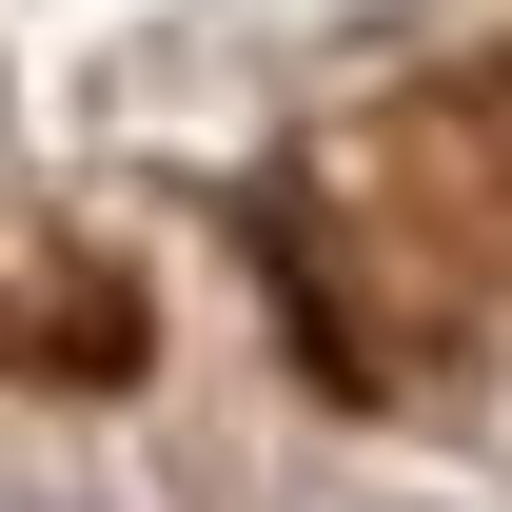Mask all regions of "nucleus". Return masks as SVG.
<instances>
[{
  "mask_svg": "<svg viewBox=\"0 0 512 512\" xmlns=\"http://www.w3.org/2000/svg\"><path fill=\"white\" fill-rule=\"evenodd\" d=\"M0 512H79V493H0Z\"/></svg>",
  "mask_w": 512,
  "mask_h": 512,
  "instance_id": "nucleus-1",
  "label": "nucleus"
}]
</instances>
